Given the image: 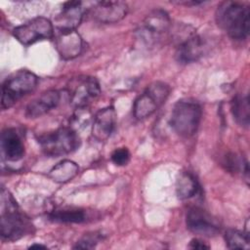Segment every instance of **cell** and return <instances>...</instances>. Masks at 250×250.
Segmentation results:
<instances>
[{"label":"cell","mask_w":250,"mask_h":250,"mask_svg":"<svg viewBox=\"0 0 250 250\" xmlns=\"http://www.w3.org/2000/svg\"><path fill=\"white\" fill-rule=\"evenodd\" d=\"M38 142L46 155L57 157L75 150L79 146L80 139L76 130L69 126L41 135Z\"/></svg>","instance_id":"277c9868"},{"label":"cell","mask_w":250,"mask_h":250,"mask_svg":"<svg viewBox=\"0 0 250 250\" xmlns=\"http://www.w3.org/2000/svg\"><path fill=\"white\" fill-rule=\"evenodd\" d=\"M48 217L53 222L64 224H79L87 220V215L83 209L72 207L56 208L49 213Z\"/></svg>","instance_id":"d6986e66"},{"label":"cell","mask_w":250,"mask_h":250,"mask_svg":"<svg viewBox=\"0 0 250 250\" xmlns=\"http://www.w3.org/2000/svg\"><path fill=\"white\" fill-rule=\"evenodd\" d=\"M111 161L118 166L126 165L130 160V152L127 147H118L111 153Z\"/></svg>","instance_id":"603a6c76"},{"label":"cell","mask_w":250,"mask_h":250,"mask_svg":"<svg viewBox=\"0 0 250 250\" xmlns=\"http://www.w3.org/2000/svg\"><path fill=\"white\" fill-rule=\"evenodd\" d=\"M171 25L169 15L161 10L151 11L142 21L137 29L138 39L146 46L155 44L166 33Z\"/></svg>","instance_id":"52a82bcc"},{"label":"cell","mask_w":250,"mask_h":250,"mask_svg":"<svg viewBox=\"0 0 250 250\" xmlns=\"http://www.w3.org/2000/svg\"><path fill=\"white\" fill-rule=\"evenodd\" d=\"M100 235L97 233L86 234L79 241L76 242V245L73 247L75 249H92L96 246L98 241L100 240Z\"/></svg>","instance_id":"cb8c5ba5"},{"label":"cell","mask_w":250,"mask_h":250,"mask_svg":"<svg viewBox=\"0 0 250 250\" xmlns=\"http://www.w3.org/2000/svg\"><path fill=\"white\" fill-rule=\"evenodd\" d=\"M60 100L61 94L59 91L48 90L27 104L25 114L29 118L40 117L56 107L59 104Z\"/></svg>","instance_id":"e0dca14e"},{"label":"cell","mask_w":250,"mask_h":250,"mask_svg":"<svg viewBox=\"0 0 250 250\" xmlns=\"http://www.w3.org/2000/svg\"><path fill=\"white\" fill-rule=\"evenodd\" d=\"M55 46L61 58L68 61L80 55L83 40L76 29H58L55 35Z\"/></svg>","instance_id":"30bf717a"},{"label":"cell","mask_w":250,"mask_h":250,"mask_svg":"<svg viewBox=\"0 0 250 250\" xmlns=\"http://www.w3.org/2000/svg\"><path fill=\"white\" fill-rule=\"evenodd\" d=\"M1 236L13 241L22 237L29 229L28 220L19 211L17 202L4 188L1 190Z\"/></svg>","instance_id":"7a4b0ae2"},{"label":"cell","mask_w":250,"mask_h":250,"mask_svg":"<svg viewBox=\"0 0 250 250\" xmlns=\"http://www.w3.org/2000/svg\"><path fill=\"white\" fill-rule=\"evenodd\" d=\"M170 93V87L160 81L149 84L146 89L134 102L133 114L137 119H145L150 116L161 106Z\"/></svg>","instance_id":"8992f818"},{"label":"cell","mask_w":250,"mask_h":250,"mask_svg":"<svg viewBox=\"0 0 250 250\" xmlns=\"http://www.w3.org/2000/svg\"><path fill=\"white\" fill-rule=\"evenodd\" d=\"M127 11L128 6L122 1H101L92 7L91 15L100 22L112 23L121 21Z\"/></svg>","instance_id":"7c38bea8"},{"label":"cell","mask_w":250,"mask_h":250,"mask_svg":"<svg viewBox=\"0 0 250 250\" xmlns=\"http://www.w3.org/2000/svg\"><path fill=\"white\" fill-rule=\"evenodd\" d=\"M201 115V105L197 101L182 99L175 104L172 109L170 125L179 136L191 137L198 129Z\"/></svg>","instance_id":"3957f363"},{"label":"cell","mask_w":250,"mask_h":250,"mask_svg":"<svg viewBox=\"0 0 250 250\" xmlns=\"http://www.w3.org/2000/svg\"><path fill=\"white\" fill-rule=\"evenodd\" d=\"M186 224L188 229L195 234L213 236L220 230L215 219L205 210L198 207H192L188 211Z\"/></svg>","instance_id":"8fae6325"},{"label":"cell","mask_w":250,"mask_h":250,"mask_svg":"<svg viewBox=\"0 0 250 250\" xmlns=\"http://www.w3.org/2000/svg\"><path fill=\"white\" fill-rule=\"evenodd\" d=\"M37 81V76L25 69L11 74L2 85L1 107L6 109L14 105L21 98L35 89Z\"/></svg>","instance_id":"5b68a950"},{"label":"cell","mask_w":250,"mask_h":250,"mask_svg":"<svg viewBox=\"0 0 250 250\" xmlns=\"http://www.w3.org/2000/svg\"><path fill=\"white\" fill-rule=\"evenodd\" d=\"M46 249V246L45 245H42V244H37V243H34L32 244L31 246H29V249Z\"/></svg>","instance_id":"484cf974"},{"label":"cell","mask_w":250,"mask_h":250,"mask_svg":"<svg viewBox=\"0 0 250 250\" xmlns=\"http://www.w3.org/2000/svg\"><path fill=\"white\" fill-rule=\"evenodd\" d=\"M116 121V111L113 106H106L100 109L93 120L92 135L99 141L104 142L111 135Z\"/></svg>","instance_id":"5bb4252c"},{"label":"cell","mask_w":250,"mask_h":250,"mask_svg":"<svg viewBox=\"0 0 250 250\" xmlns=\"http://www.w3.org/2000/svg\"><path fill=\"white\" fill-rule=\"evenodd\" d=\"M1 149L4 157L9 161H18L24 154L23 143L14 128H6L1 134Z\"/></svg>","instance_id":"2e32d148"},{"label":"cell","mask_w":250,"mask_h":250,"mask_svg":"<svg viewBox=\"0 0 250 250\" xmlns=\"http://www.w3.org/2000/svg\"><path fill=\"white\" fill-rule=\"evenodd\" d=\"M205 48L204 40L195 33H190L178 45L176 59L181 63L196 62L203 56Z\"/></svg>","instance_id":"4fadbf2b"},{"label":"cell","mask_w":250,"mask_h":250,"mask_svg":"<svg viewBox=\"0 0 250 250\" xmlns=\"http://www.w3.org/2000/svg\"><path fill=\"white\" fill-rule=\"evenodd\" d=\"M78 165L72 160L64 159L56 164L49 172L50 178L57 183H66L71 181L77 174Z\"/></svg>","instance_id":"ffe728a7"},{"label":"cell","mask_w":250,"mask_h":250,"mask_svg":"<svg viewBox=\"0 0 250 250\" xmlns=\"http://www.w3.org/2000/svg\"><path fill=\"white\" fill-rule=\"evenodd\" d=\"M199 184L193 174L183 172L176 182V193L179 199L185 200L193 197L199 191Z\"/></svg>","instance_id":"ac0fdd59"},{"label":"cell","mask_w":250,"mask_h":250,"mask_svg":"<svg viewBox=\"0 0 250 250\" xmlns=\"http://www.w3.org/2000/svg\"><path fill=\"white\" fill-rule=\"evenodd\" d=\"M217 24L234 40L247 38L250 28L249 7L233 1L223 2L216 11Z\"/></svg>","instance_id":"6da1fadb"},{"label":"cell","mask_w":250,"mask_h":250,"mask_svg":"<svg viewBox=\"0 0 250 250\" xmlns=\"http://www.w3.org/2000/svg\"><path fill=\"white\" fill-rule=\"evenodd\" d=\"M225 240L229 249H248L250 247L248 232H243L238 229H228L225 233Z\"/></svg>","instance_id":"7402d4cb"},{"label":"cell","mask_w":250,"mask_h":250,"mask_svg":"<svg viewBox=\"0 0 250 250\" xmlns=\"http://www.w3.org/2000/svg\"><path fill=\"white\" fill-rule=\"evenodd\" d=\"M13 34L19 42L22 45L28 46L39 40L53 37L54 27L48 19L37 17L20 26H17L13 30Z\"/></svg>","instance_id":"ba28073f"},{"label":"cell","mask_w":250,"mask_h":250,"mask_svg":"<svg viewBox=\"0 0 250 250\" xmlns=\"http://www.w3.org/2000/svg\"><path fill=\"white\" fill-rule=\"evenodd\" d=\"M230 109L235 121L241 126H248L250 121V106L247 95L237 94L230 103Z\"/></svg>","instance_id":"44dd1931"},{"label":"cell","mask_w":250,"mask_h":250,"mask_svg":"<svg viewBox=\"0 0 250 250\" xmlns=\"http://www.w3.org/2000/svg\"><path fill=\"white\" fill-rule=\"evenodd\" d=\"M189 247L192 249H209V246L206 245L203 241L193 238L189 242Z\"/></svg>","instance_id":"d4e9b609"},{"label":"cell","mask_w":250,"mask_h":250,"mask_svg":"<svg viewBox=\"0 0 250 250\" xmlns=\"http://www.w3.org/2000/svg\"><path fill=\"white\" fill-rule=\"evenodd\" d=\"M101 93L97 78L84 76L73 79L68 86L69 102L75 108H85Z\"/></svg>","instance_id":"9c48e42d"},{"label":"cell","mask_w":250,"mask_h":250,"mask_svg":"<svg viewBox=\"0 0 250 250\" xmlns=\"http://www.w3.org/2000/svg\"><path fill=\"white\" fill-rule=\"evenodd\" d=\"M80 1H67L63 3L61 13L55 19L57 29H76L81 23L84 8Z\"/></svg>","instance_id":"9a60e30c"}]
</instances>
